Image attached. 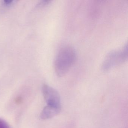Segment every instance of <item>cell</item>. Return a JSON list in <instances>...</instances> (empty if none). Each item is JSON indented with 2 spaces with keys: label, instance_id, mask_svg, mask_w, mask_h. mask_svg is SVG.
I'll list each match as a JSON object with an SVG mask.
<instances>
[{
  "label": "cell",
  "instance_id": "1",
  "mask_svg": "<svg viewBox=\"0 0 128 128\" xmlns=\"http://www.w3.org/2000/svg\"><path fill=\"white\" fill-rule=\"evenodd\" d=\"M76 53L74 48L69 46L62 47L58 52L54 62L55 72L62 77L70 70L76 60Z\"/></svg>",
  "mask_w": 128,
  "mask_h": 128
},
{
  "label": "cell",
  "instance_id": "2",
  "mask_svg": "<svg viewBox=\"0 0 128 128\" xmlns=\"http://www.w3.org/2000/svg\"><path fill=\"white\" fill-rule=\"evenodd\" d=\"M128 44L121 49L110 52L106 56L102 62V69L108 71L125 62L128 59Z\"/></svg>",
  "mask_w": 128,
  "mask_h": 128
},
{
  "label": "cell",
  "instance_id": "3",
  "mask_svg": "<svg viewBox=\"0 0 128 128\" xmlns=\"http://www.w3.org/2000/svg\"><path fill=\"white\" fill-rule=\"evenodd\" d=\"M42 92L47 103L46 106L61 108L60 96L55 89L48 85L44 84L42 87Z\"/></svg>",
  "mask_w": 128,
  "mask_h": 128
},
{
  "label": "cell",
  "instance_id": "4",
  "mask_svg": "<svg viewBox=\"0 0 128 128\" xmlns=\"http://www.w3.org/2000/svg\"><path fill=\"white\" fill-rule=\"evenodd\" d=\"M61 108H53L46 106L41 113L40 118L42 120L50 119L59 114Z\"/></svg>",
  "mask_w": 128,
  "mask_h": 128
},
{
  "label": "cell",
  "instance_id": "5",
  "mask_svg": "<svg viewBox=\"0 0 128 128\" xmlns=\"http://www.w3.org/2000/svg\"><path fill=\"white\" fill-rule=\"evenodd\" d=\"M0 128H11L6 121L0 119Z\"/></svg>",
  "mask_w": 128,
  "mask_h": 128
},
{
  "label": "cell",
  "instance_id": "6",
  "mask_svg": "<svg viewBox=\"0 0 128 128\" xmlns=\"http://www.w3.org/2000/svg\"><path fill=\"white\" fill-rule=\"evenodd\" d=\"M12 2H13V1L12 0H4V4L6 5V6H10V5L12 4Z\"/></svg>",
  "mask_w": 128,
  "mask_h": 128
}]
</instances>
